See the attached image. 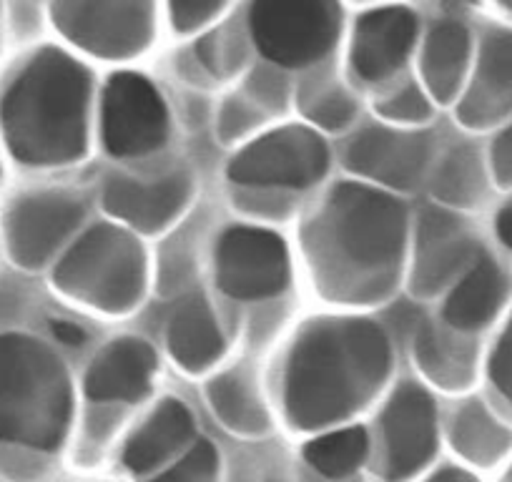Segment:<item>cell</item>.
<instances>
[{
  "label": "cell",
  "instance_id": "ee69618b",
  "mask_svg": "<svg viewBox=\"0 0 512 482\" xmlns=\"http://www.w3.org/2000/svg\"><path fill=\"white\" fill-rule=\"evenodd\" d=\"M357 3H369V6H374V3H392V0H357Z\"/></svg>",
  "mask_w": 512,
  "mask_h": 482
},
{
  "label": "cell",
  "instance_id": "60d3db41",
  "mask_svg": "<svg viewBox=\"0 0 512 482\" xmlns=\"http://www.w3.org/2000/svg\"><path fill=\"white\" fill-rule=\"evenodd\" d=\"M262 482H294L289 475H282V472H272V475L262 477Z\"/></svg>",
  "mask_w": 512,
  "mask_h": 482
},
{
  "label": "cell",
  "instance_id": "d590c367",
  "mask_svg": "<svg viewBox=\"0 0 512 482\" xmlns=\"http://www.w3.org/2000/svg\"><path fill=\"white\" fill-rule=\"evenodd\" d=\"M487 161H490L492 181L500 186H512V118L502 124L500 134L492 141Z\"/></svg>",
  "mask_w": 512,
  "mask_h": 482
},
{
  "label": "cell",
  "instance_id": "cb8c5ba5",
  "mask_svg": "<svg viewBox=\"0 0 512 482\" xmlns=\"http://www.w3.org/2000/svg\"><path fill=\"white\" fill-rule=\"evenodd\" d=\"M512 297V277L495 257L482 252L465 274L447 289L442 319L462 332L490 327Z\"/></svg>",
  "mask_w": 512,
  "mask_h": 482
},
{
  "label": "cell",
  "instance_id": "4316f807",
  "mask_svg": "<svg viewBox=\"0 0 512 482\" xmlns=\"http://www.w3.org/2000/svg\"><path fill=\"white\" fill-rule=\"evenodd\" d=\"M372 457V435L364 425H339L314 432L302 445V460L319 477L332 482H349L357 477Z\"/></svg>",
  "mask_w": 512,
  "mask_h": 482
},
{
  "label": "cell",
  "instance_id": "ffe728a7",
  "mask_svg": "<svg viewBox=\"0 0 512 482\" xmlns=\"http://www.w3.org/2000/svg\"><path fill=\"white\" fill-rule=\"evenodd\" d=\"M412 357L422 380L447 395L472 390L480 377L482 349L477 334L462 332L445 319H430L417 327Z\"/></svg>",
  "mask_w": 512,
  "mask_h": 482
},
{
  "label": "cell",
  "instance_id": "6da1fadb",
  "mask_svg": "<svg viewBox=\"0 0 512 482\" xmlns=\"http://www.w3.org/2000/svg\"><path fill=\"white\" fill-rule=\"evenodd\" d=\"M410 209L392 191L339 181L302 224V259L314 292L329 304H384L407 274Z\"/></svg>",
  "mask_w": 512,
  "mask_h": 482
},
{
  "label": "cell",
  "instance_id": "8fae6325",
  "mask_svg": "<svg viewBox=\"0 0 512 482\" xmlns=\"http://www.w3.org/2000/svg\"><path fill=\"white\" fill-rule=\"evenodd\" d=\"M214 282L234 302H267L292 284V252L272 229L234 224L214 244Z\"/></svg>",
  "mask_w": 512,
  "mask_h": 482
},
{
  "label": "cell",
  "instance_id": "74e56055",
  "mask_svg": "<svg viewBox=\"0 0 512 482\" xmlns=\"http://www.w3.org/2000/svg\"><path fill=\"white\" fill-rule=\"evenodd\" d=\"M51 329H53V337H56L61 344H66V347H81V344H86V332H83L76 322H68V319H53Z\"/></svg>",
  "mask_w": 512,
  "mask_h": 482
},
{
  "label": "cell",
  "instance_id": "7c38bea8",
  "mask_svg": "<svg viewBox=\"0 0 512 482\" xmlns=\"http://www.w3.org/2000/svg\"><path fill=\"white\" fill-rule=\"evenodd\" d=\"M88 204L73 189H31L13 196L3 211V239L13 262L41 269L83 229Z\"/></svg>",
  "mask_w": 512,
  "mask_h": 482
},
{
  "label": "cell",
  "instance_id": "277c9868",
  "mask_svg": "<svg viewBox=\"0 0 512 482\" xmlns=\"http://www.w3.org/2000/svg\"><path fill=\"white\" fill-rule=\"evenodd\" d=\"M76 430V387L61 354L31 334H0V470L36 475Z\"/></svg>",
  "mask_w": 512,
  "mask_h": 482
},
{
  "label": "cell",
  "instance_id": "7bdbcfd3",
  "mask_svg": "<svg viewBox=\"0 0 512 482\" xmlns=\"http://www.w3.org/2000/svg\"><path fill=\"white\" fill-rule=\"evenodd\" d=\"M495 3L507 13V16H512V0H495Z\"/></svg>",
  "mask_w": 512,
  "mask_h": 482
},
{
  "label": "cell",
  "instance_id": "3957f363",
  "mask_svg": "<svg viewBox=\"0 0 512 482\" xmlns=\"http://www.w3.org/2000/svg\"><path fill=\"white\" fill-rule=\"evenodd\" d=\"M93 96L91 68L73 53H28L0 88V134L13 159L36 169L78 164L91 144Z\"/></svg>",
  "mask_w": 512,
  "mask_h": 482
},
{
  "label": "cell",
  "instance_id": "83f0119b",
  "mask_svg": "<svg viewBox=\"0 0 512 482\" xmlns=\"http://www.w3.org/2000/svg\"><path fill=\"white\" fill-rule=\"evenodd\" d=\"M297 106L307 124L319 134H339L357 124L359 98L347 81L319 66L309 71V76L297 88Z\"/></svg>",
  "mask_w": 512,
  "mask_h": 482
},
{
  "label": "cell",
  "instance_id": "484cf974",
  "mask_svg": "<svg viewBox=\"0 0 512 482\" xmlns=\"http://www.w3.org/2000/svg\"><path fill=\"white\" fill-rule=\"evenodd\" d=\"M492 171L487 154L477 144L460 141L440 151L427 176L432 199L457 211H472L487 199Z\"/></svg>",
  "mask_w": 512,
  "mask_h": 482
},
{
  "label": "cell",
  "instance_id": "ba28073f",
  "mask_svg": "<svg viewBox=\"0 0 512 482\" xmlns=\"http://www.w3.org/2000/svg\"><path fill=\"white\" fill-rule=\"evenodd\" d=\"M51 23L86 56L123 63L154 46L159 0H51Z\"/></svg>",
  "mask_w": 512,
  "mask_h": 482
},
{
  "label": "cell",
  "instance_id": "52a82bcc",
  "mask_svg": "<svg viewBox=\"0 0 512 482\" xmlns=\"http://www.w3.org/2000/svg\"><path fill=\"white\" fill-rule=\"evenodd\" d=\"M369 467L377 482H415L432 470L442 445L440 407L422 382L402 380L384 397Z\"/></svg>",
  "mask_w": 512,
  "mask_h": 482
},
{
  "label": "cell",
  "instance_id": "9a60e30c",
  "mask_svg": "<svg viewBox=\"0 0 512 482\" xmlns=\"http://www.w3.org/2000/svg\"><path fill=\"white\" fill-rule=\"evenodd\" d=\"M422 38V18L405 3H374L347 36V71L354 83L387 88L405 76Z\"/></svg>",
  "mask_w": 512,
  "mask_h": 482
},
{
  "label": "cell",
  "instance_id": "d6a6232c",
  "mask_svg": "<svg viewBox=\"0 0 512 482\" xmlns=\"http://www.w3.org/2000/svg\"><path fill=\"white\" fill-rule=\"evenodd\" d=\"M244 93L256 103V106L272 113H282L292 101V83H289L287 71L274 63L262 61L256 68H251L246 76Z\"/></svg>",
  "mask_w": 512,
  "mask_h": 482
},
{
  "label": "cell",
  "instance_id": "9c48e42d",
  "mask_svg": "<svg viewBox=\"0 0 512 482\" xmlns=\"http://www.w3.org/2000/svg\"><path fill=\"white\" fill-rule=\"evenodd\" d=\"M332 166V154L312 126L287 124L256 134L236 149L226 176L239 189L304 191L317 186Z\"/></svg>",
  "mask_w": 512,
  "mask_h": 482
},
{
  "label": "cell",
  "instance_id": "4dcf8cb0",
  "mask_svg": "<svg viewBox=\"0 0 512 482\" xmlns=\"http://www.w3.org/2000/svg\"><path fill=\"white\" fill-rule=\"evenodd\" d=\"M144 482H224L219 447L206 437H199L184 455Z\"/></svg>",
  "mask_w": 512,
  "mask_h": 482
},
{
  "label": "cell",
  "instance_id": "2e32d148",
  "mask_svg": "<svg viewBox=\"0 0 512 482\" xmlns=\"http://www.w3.org/2000/svg\"><path fill=\"white\" fill-rule=\"evenodd\" d=\"M194 191V174L186 166H171L154 174L116 171L103 186V209L136 234H159L184 216Z\"/></svg>",
  "mask_w": 512,
  "mask_h": 482
},
{
  "label": "cell",
  "instance_id": "8d00e7d4",
  "mask_svg": "<svg viewBox=\"0 0 512 482\" xmlns=\"http://www.w3.org/2000/svg\"><path fill=\"white\" fill-rule=\"evenodd\" d=\"M417 482H482V480L477 477V472L472 470V467L447 462V465H437L432 467V470H427Z\"/></svg>",
  "mask_w": 512,
  "mask_h": 482
},
{
  "label": "cell",
  "instance_id": "603a6c76",
  "mask_svg": "<svg viewBox=\"0 0 512 482\" xmlns=\"http://www.w3.org/2000/svg\"><path fill=\"white\" fill-rule=\"evenodd\" d=\"M171 359L189 375H211L226 354V334L214 304L201 292L181 299L166 324Z\"/></svg>",
  "mask_w": 512,
  "mask_h": 482
},
{
  "label": "cell",
  "instance_id": "f35d334b",
  "mask_svg": "<svg viewBox=\"0 0 512 482\" xmlns=\"http://www.w3.org/2000/svg\"><path fill=\"white\" fill-rule=\"evenodd\" d=\"M495 234L502 247L512 249V199L505 201L495 214Z\"/></svg>",
  "mask_w": 512,
  "mask_h": 482
},
{
  "label": "cell",
  "instance_id": "e575fe53",
  "mask_svg": "<svg viewBox=\"0 0 512 482\" xmlns=\"http://www.w3.org/2000/svg\"><path fill=\"white\" fill-rule=\"evenodd\" d=\"M485 372L495 395L512 412V314L507 319L505 329L500 332V337H497L495 347L487 354Z\"/></svg>",
  "mask_w": 512,
  "mask_h": 482
},
{
  "label": "cell",
  "instance_id": "7a4b0ae2",
  "mask_svg": "<svg viewBox=\"0 0 512 482\" xmlns=\"http://www.w3.org/2000/svg\"><path fill=\"white\" fill-rule=\"evenodd\" d=\"M392 372L395 347L382 324L362 314L314 317L284 354L279 415L302 435L349 425L384 395Z\"/></svg>",
  "mask_w": 512,
  "mask_h": 482
},
{
  "label": "cell",
  "instance_id": "d6986e66",
  "mask_svg": "<svg viewBox=\"0 0 512 482\" xmlns=\"http://www.w3.org/2000/svg\"><path fill=\"white\" fill-rule=\"evenodd\" d=\"M199 440L196 415L181 397L166 395L123 435L118 462L134 480H149Z\"/></svg>",
  "mask_w": 512,
  "mask_h": 482
},
{
  "label": "cell",
  "instance_id": "30bf717a",
  "mask_svg": "<svg viewBox=\"0 0 512 482\" xmlns=\"http://www.w3.org/2000/svg\"><path fill=\"white\" fill-rule=\"evenodd\" d=\"M98 136L113 159H146L164 149L171 111L161 88L139 71L108 76L98 106Z\"/></svg>",
  "mask_w": 512,
  "mask_h": 482
},
{
  "label": "cell",
  "instance_id": "1f68e13d",
  "mask_svg": "<svg viewBox=\"0 0 512 482\" xmlns=\"http://www.w3.org/2000/svg\"><path fill=\"white\" fill-rule=\"evenodd\" d=\"M269 113L256 106L244 91L231 93L216 111V136L224 146H241L254 139Z\"/></svg>",
  "mask_w": 512,
  "mask_h": 482
},
{
  "label": "cell",
  "instance_id": "5bb4252c",
  "mask_svg": "<svg viewBox=\"0 0 512 482\" xmlns=\"http://www.w3.org/2000/svg\"><path fill=\"white\" fill-rule=\"evenodd\" d=\"M437 141L427 129L395 124L362 126L344 151V166L354 179L392 194H407L427 184L435 164Z\"/></svg>",
  "mask_w": 512,
  "mask_h": 482
},
{
  "label": "cell",
  "instance_id": "b9f144b4",
  "mask_svg": "<svg viewBox=\"0 0 512 482\" xmlns=\"http://www.w3.org/2000/svg\"><path fill=\"white\" fill-rule=\"evenodd\" d=\"M500 482H512V457H510V462H507V467H505V472H502V477H500Z\"/></svg>",
  "mask_w": 512,
  "mask_h": 482
},
{
  "label": "cell",
  "instance_id": "4fadbf2b",
  "mask_svg": "<svg viewBox=\"0 0 512 482\" xmlns=\"http://www.w3.org/2000/svg\"><path fill=\"white\" fill-rule=\"evenodd\" d=\"M482 254L480 236L465 211L430 204L417 214L410 231L405 282L417 299H435L470 269Z\"/></svg>",
  "mask_w": 512,
  "mask_h": 482
},
{
  "label": "cell",
  "instance_id": "44dd1931",
  "mask_svg": "<svg viewBox=\"0 0 512 482\" xmlns=\"http://www.w3.org/2000/svg\"><path fill=\"white\" fill-rule=\"evenodd\" d=\"M475 38L462 16H445L432 23L417 46L420 83L427 88L432 101L447 106L457 103L470 78L475 61Z\"/></svg>",
  "mask_w": 512,
  "mask_h": 482
},
{
  "label": "cell",
  "instance_id": "e0dca14e",
  "mask_svg": "<svg viewBox=\"0 0 512 482\" xmlns=\"http://www.w3.org/2000/svg\"><path fill=\"white\" fill-rule=\"evenodd\" d=\"M159 375V354L144 337L123 334L96 352L83 372V400L88 407L126 412L146 402Z\"/></svg>",
  "mask_w": 512,
  "mask_h": 482
},
{
  "label": "cell",
  "instance_id": "836d02e7",
  "mask_svg": "<svg viewBox=\"0 0 512 482\" xmlns=\"http://www.w3.org/2000/svg\"><path fill=\"white\" fill-rule=\"evenodd\" d=\"M234 0H164L166 18L176 33H199L214 26Z\"/></svg>",
  "mask_w": 512,
  "mask_h": 482
},
{
  "label": "cell",
  "instance_id": "f1b7e54d",
  "mask_svg": "<svg viewBox=\"0 0 512 482\" xmlns=\"http://www.w3.org/2000/svg\"><path fill=\"white\" fill-rule=\"evenodd\" d=\"M374 111L384 124L425 129L435 113V101L420 83V78H400L384 88L382 96L374 101Z\"/></svg>",
  "mask_w": 512,
  "mask_h": 482
},
{
  "label": "cell",
  "instance_id": "ab89813d",
  "mask_svg": "<svg viewBox=\"0 0 512 482\" xmlns=\"http://www.w3.org/2000/svg\"><path fill=\"white\" fill-rule=\"evenodd\" d=\"M447 16H462L470 8L480 6V0H440Z\"/></svg>",
  "mask_w": 512,
  "mask_h": 482
},
{
  "label": "cell",
  "instance_id": "d4e9b609",
  "mask_svg": "<svg viewBox=\"0 0 512 482\" xmlns=\"http://www.w3.org/2000/svg\"><path fill=\"white\" fill-rule=\"evenodd\" d=\"M447 445L472 470H492L512 457V425L480 397H467L447 422Z\"/></svg>",
  "mask_w": 512,
  "mask_h": 482
},
{
  "label": "cell",
  "instance_id": "5b68a950",
  "mask_svg": "<svg viewBox=\"0 0 512 482\" xmlns=\"http://www.w3.org/2000/svg\"><path fill=\"white\" fill-rule=\"evenodd\" d=\"M149 257L136 231L118 221H96L78 231L53 267V287L91 312L128 314L149 289Z\"/></svg>",
  "mask_w": 512,
  "mask_h": 482
},
{
  "label": "cell",
  "instance_id": "8992f818",
  "mask_svg": "<svg viewBox=\"0 0 512 482\" xmlns=\"http://www.w3.org/2000/svg\"><path fill=\"white\" fill-rule=\"evenodd\" d=\"M246 33L267 63L284 71L327 66L344 36L342 0H249Z\"/></svg>",
  "mask_w": 512,
  "mask_h": 482
},
{
  "label": "cell",
  "instance_id": "7402d4cb",
  "mask_svg": "<svg viewBox=\"0 0 512 482\" xmlns=\"http://www.w3.org/2000/svg\"><path fill=\"white\" fill-rule=\"evenodd\" d=\"M211 415L224 430L244 440L267 437L274 427L272 407L264 397L262 382L246 362L211 372L204 387Z\"/></svg>",
  "mask_w": 512,
  "mask_h": 482
},
{
  "label": "cell",
  "instance_id": "f546056e",
  "mask_svg": "<svg viewBox=\"0 0 512 482\" xmlns=\"http://www.w3.org/2000/svg\"><path fill=\"white\" fill-rule=\"evenodd\" d=\"M249 33L234 31V28H206L204 36L194 43V58L214 78H224L234 73L246 58V43Z\"/></svg>",
  "mask_w": 512,
  "mask_h": 482
},
{
  "label": "cell",
  "instance_id": "f6af8a7d",
  "mask_svg": "<svg viewBox=\"0 0 512 482\" xmlns=\"http://www.w3.org/2000/svg\"><path fill=\"white\" fill-rule=\"evenodd\" d=\"M349 482H362V480H357V477H352V480H349Z\"/></svg>",
  "mask_w": 512,
  "mask_h": 482
},
{
  "label": "cell",
  "instance_id": "ac0fdd59",
  "mask_svg": "<svg viewBox=\"0 0 512 482\" xmlns=\"http://www.w3.org/2000/svg\"><path fill=\"white\" fill-rule=\"evenodd\" d=\"M512 118V28H485L475 46L470 78L457 98V121L485 131Z\"/></svg>",
  "mask_w": 512,
  "mask_h": 482
}]
</instances>
